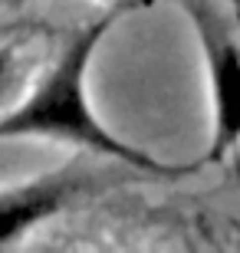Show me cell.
<instances>
[{"label": "cell", "mask_w": 240, "mask_h": 253, "mask_svg": "<svg viewBox=\"0 0 240 253\" xmlns=\"http://www.w3.org/2000/svg\"><path fill=\"white\" fill-rule=\"evenodd\" d=\"M89 174L79 161H69L56 171H43L23 184L0 188V247L20 244L40 224L63 214L83 194Z\"/></svg>", "instance_id": "3"}, {"label": "cell", "mask_w": 240, "mask_h": 253, "mask_svg": "<svg viewBox=\"0 0 240 253\" xmlns=\"http://www.w3.org/2000/svg\"><path fill=\"white\" fill-rule=\"evenodd\" d=\"M13 73H17V53H13L10 46H0V95L10 89Z\"/></svg>", "instance_id": "4"}, {"label": "cell", "mask_w": 240, "mask_h": 253, "mask_svg": "<svg viewBox=\"0 0 240 253\" xmlns=\"http://www.w3.org/2000/svg\"><path fill=\"white\" fill-rule=\"evenodd\" d=\"M115 20H119V10H109L69 37L63 53L53 59V66H47V73L33 83V89L17 105L0 112V141L53 138L76 145L83 151H93L99 158H112L129 171H142V174H155V178L158 174L161 178L191 174L201 168V161L165 165V161L151 158L148 151L122 141L115 131L105 128V122L96 115L93 102H89V66Z\"/></svg>", "instance_id": "1"}, {"label": "cell", "mask_w": 240, "mask_h": 253, "mask_svg": "<svg viewBox=\"0 0 240 253\" xmlns=\"http://www.w3.org/2000/svg\"><path fill=\"white\" fill-rule=\"evenodd\" d=\"M237 3H240V0H237Z\"/></svg>", "instance_id": "5"}, {"label": "cell", "mask_w": 240, "mask_h": 253, "mask_svg": "<svg viewBox=\"0 0 240 253\" xmlns=\"http://www.w3.org/2000/svg\"><path fill=\"white\" fill-rule=\"evenodd\" d=\"M197 30L211 95V145L201 165H217L240 145V37L211 0H181Z\"/></svg>", "instance_id": "2"}]
</instances>
